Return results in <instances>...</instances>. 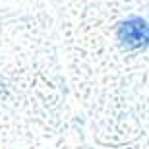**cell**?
Segmentation results:
<instances>
[{"label":"cell","mask_w":149,"mask_h":149,"mask_svg":"<svg viewBox=\"0 0 149 149\" xmlns=\"http://www.w3.org/2000/svg\"><path fill=\"white\" fill-rule=\"evenodd\" d=\"M118 37L128 49H139L141 45H145L147 41V27H145V22L139 19V17H134V19H128L120 25L118 29Z\"/></svg>","instance_id":"1"}]
</instances>
